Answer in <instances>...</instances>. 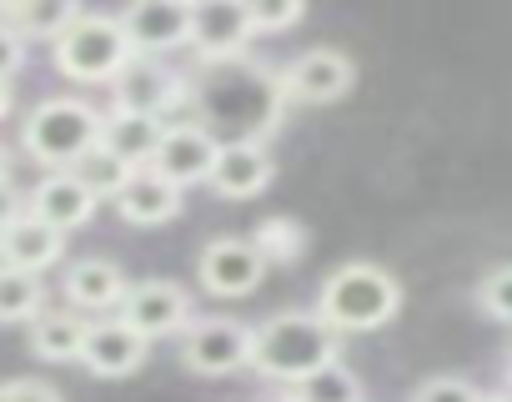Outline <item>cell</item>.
Returning <instances> with one entry per match:
<instances>
[{
    "instance_id": "obj_1",
    "label": "cell",
    "mask_w": 512,
    "mask_h": 402,
    "mask_svg": "<svg viewBox=\"0 0 512 402\" xmlns=\"http://www.w3.org/2000/svg\"><path fill=\"white\" fill-rule=\"evenodd\" d=\"M332 357H337V327L322 312H282L267 327H256L251 342V367L272 382H302Z\"/></svg>"
},
{
    "instance_id": "obj_2",
    "label": "cell",
    "mask_w": 512,
    "mask_h": 402,
    "mask_svg": "<svg viewBox=\"0 0 512 402\" xmlns=\"http://www.w3.org/2000/svg\"><path fill=\"white\" fill-rule=\"evenodd\" d=\"M317 312L337 332H377L402 312V282L377 262H347L322 282Z\"/></svg>"
},
{
    "instance_id": "obj_3",
    "label": "cell",
    "mask_w": 512,
    "mask_h": 402,
    "mask_svg": "<svg viewBox=\"0 0 512 402\" xmlns=\"http://www.w3.org/2000/svg\"><path fill=\"white\" fill-rule=\"evenodd\" d=\"M101 111L86 106L81 96H56V101H41L26 126H21V146L31 161L51 166V171H71L96 141H101Z\"/></svg>"
},
{
    "instance_id": "obj_4",
    "label": "cell",
    "mask_w": 512,
    "mask_h": 402,
    "mask_svg": "<svg viewBox=\"0 0 512 402\" xmlns=\"http://www.w3.org/2000/svg\"><path fill=\"white\" fill-rule=\"evenodd\" d=\"M131 36L111 16H71L66 31L56 36V66L71 81H116L131 66Z\"/></svg>"
},
{
    "instance_id": "obj_5",
    "label": "cell",
    "mask_w": 512,
    "mask_h": 402,
    "mask_svg": "<svg viewBox=\"0 0 512 402\" xmlns=\"http://www.w3.org/2000/svg\"><path fill=\"white\" fill-rule=\"evenodd\" d=\"M251 342L256 332L236 317H196L181 332V362L196 377H231L251 367Z\"/></svg>"
},
{
    "instance_id": "obj_6",
    "label": "cell",
    "mask_w": 512,
    "mask_h": 402,
    "mask_svg": "<svg viewBox=\"0 0 512 402\" xmlns=\"http://www.w3.org/2000/svg\"><path fill=\"white\" fill-rule=\"evenodd\" d=\"M352 81H357L352 56H342V51H332V46H317V51L297 56V61L282 71L277 96H287V101H297V106H332V101H342V96L352 91Z\"/></svg>"
},
{
    "instance_id": "obj_7",
    "label": "cell",
    "mask_w": 512,
    "mask_h": 402,
    "mask_svg": "<svg viewBox=\"0 0 512 402\" xmlns=\"http://www.w3.org/2000/svg\"><path fill=\"white\" fill-rule=\"evenodd\" d=\"M267 277V257L251 237H216L201 247V287L211 297H246Z\"/></svg>"
},
{
    "instance_id": "obj_8",
    "label": "cell",
    "mask_w": 512,
    "mask_h": 402,
    "mask_svg": "<svg viewBox=\"0 0 512 402\" xmlns=\"http://www.w3.org/2000/svg\"><path fill=\"white\" fill-rule=\"evenodd\" d=\"M151 352V337L141 327H131L126 317H111V322H91L86 327V342H81V367L91 377H131Z\"/></svg>"
},
{
    "instance_id": "obj_9",
    "label": "cell",
    "mask_w": 512,
    "mask_h": 402,
    "mask_svg": "<svg viewBox=\"0 0 512 402\" xmlns=\"http://www.w3.org/2000/svg\"><path fill=\"white\" fill-rule=\"evenodd\" d=\"M251 21L241 0H191V46L201 61H231L251 41Z\"/></svg>"
},
{
    "instance_id": "obj_10",
    "label": "cell",
    "mask_w": 512,
    "mask_h": 402,
    "mask_svg": "<svg viewBox=\"0 0 512 402\" xmlns=\"http://www.w3.org/2000/svg\"><path fill=\"white\" fill-rule=\"evenodd\" d=\"M131 51L141 56H161L191 41V0H136V6L121 16Z\"/></svg>"
},
{
    "instance_id": "obj_11",
    "label": "cell",
    "mask_w": 512,
    "mask_h": 402,
    "mask_svg": "<svg viewBox=\"0 0 512 402\" xmlns=\"http://www.w3.org/2000/svg\"><path fill=\"white\" fill-rule=\"evenodd\" d=\"M66 252V232H56L51 222H41L31 207L11 212L0 222V267H26V272H46L56 267Z\"/></svg>"
},
{
    "instance_id": "obj_12",
    "label": "cell",
    "mask_w": 512,
    "mask_h": 402,
    "mask_svg": "<svg viewBox=\"0 0 512 402\" xmlns=\"http://www.w3.org/2000/svg\"><path fill=\"white\" fill-rule=\"evenodd\" d=\"M121 317L156 342V337L186 332V322H191V297H186V287H176V282H166V277H151V282H141V287L126 292Z\"/></svg>"
},
{
    "instance_id": "obj_13",
    "label": "cell",
    "mask_w": 512,
    "mask_h": 402,
    "mask_svg": "<svg viewBox=\"0 0 512 402\" xmlns=\"http://www.w3.org/2000/svg\"><path fill=\"white\" fill-rule=\"evenodd\" d=\"M216 151H221V141H216L206 126H166V131H161V146H156V156H151V166H156L166 181H176V186H196V181L211 176Z\"/></svg>"
},
{
    "instance_id": "obj_14",
    "label": "cell",
    "mask_w": 512,
    "mask_h": 402,
    "mask_svg": "<svg viewBox=\"0 0 512 402\" xmlns=\"http://www.w3.org/2000/svg\"><path fill=\"white\" fill-rule=\"evenodd\" d=\"M111 201H116L121 222H131V227H161V222L181 217V186L166 181L156 166H136L131 181Z\"/></svg>"
},
{
    "instance_id": "obj_15",
    "label": "cell",
    "mask_w": 512,
    "mask_h": 402,
    "mask_svg": "<svg viewBox=\"0 0 512 402\" xmlns=\"http://www.w3.org/2000/svg\"><path fill=\"white\" fill-rule=\"evenodd\" d=\"M272 171H277V166H272L267 146H256V141H231V146L216 151V166H211L206 186H211L216 196L246 201V196H256V191L272 186Z\"/></svg>"
},
{
    "instance_id": "obj_16",
    "label": "cell",
    "mask_w": 512,
    "mask_h": 402,
    "mask_svg": "<svg viewBox=\"0 0 512 402\" xmlns=\"http://www.w3.org/2000/svg\"><path fill=\"white\" fill-rule=\"evenodd\" d=\"M31 212H36L41 222H51L56 232H76V227L91 222L96 196L81 186L76 171H51V176L31 191Z\"/></svg>"
},
{
    "instance_id": "obj_17",
    "label": "cell",
    "mask_w": 512,
    "mask_h": 402,
    "mask_svg": "<svg viewBox=\"0 0 512 402\" xmlns=\"http://www.w3.org/2000/svg\"><path fill=\"white\" fill-rule=\"evenodd\" d=\"M131 292L126 272L106 257H81L66 267V302L76 312H106V307H121Z\"/></svg>"
},
{
    "instance_id": "obj_18",
    "label": "cell",
    "mask_w": 512,
    "mask_h": 402,
    "mask_svg": "<svg viewBox=\"0 0 512 402\" xmlns=\"http://www.w3.org/2000/svg\"><path fill=\"white\" fill-rule=\"evenodd\" d=\"M86 317L76 307H41L31 317V352L41 362H76L81 342H86Z\"/></svg>"
},
{
    "instance_id": "obj_19",
    "label": "cell",
    "mask_w": 512,
    "mask_h": 402,
    "mask_svg": "<svg viewBox=\"0 0 512 402\" xmlns=\"http://www.w3.org/2000/svg\"><path fill=\"white\" fill-rule=\"evenodd\" d=\"M101 141H106L121 161L151 166V156H156V146H161V121H156L151 111H121V106H116V116L101 121Z\"/></svg>"
},
{
    "instance_id": "obj_20",
    "label": "cell",
    "mask_w": 512,
    "mask_h": 402,
    "mask_svg": "<svg viewBox=\"0 0 512 402\" xmlns=\"http://www.w3.org/2000/svg\"><path fill=\"white\" fill-rule=\"evenodd\" d=\"M166 96H171V86H166V76L151 66V61H131L121 76H116V106L121 111H161L166 106Z\"/></svg>"
},
{
    "instance_id": "obj_21",
    "label": "cell",
    "mask_w": 512,
    "mask_h": 402,
    "mask_svg": "<svg viewBox=\"0 0 512 402\" xmlns=\"http://www.w3.org/2000/svg\"><path fill=\"white\" fill-rule=\"evenodd\" d=\"M46 307L41 272L26 267H0V322H31Z\"/></svg>"
},
{
    "instance_id": "obj_22",
    "label": "cell",
    "mask_w": 512,
    "mask_h": 402,
    "mask_svg": "<svg viewBox=\"0 0 512 402\" xmlns=\"http://www.w3.org/2000/svg\"><path fill=\"white\" fill-rule=\"evenodd\" d=\"M71 171L81 176V186H86L96 201H106V196H116V191L131 181V171H136V166H131V161H121V156H116L106 141H96V146H91V151H86V156H81Z\"/></svg>"
},
{
    "instance_id": "obj_23",
    "label": "cell",
    "mask_w": 512,
    "mask_h": 402,
    "mask_svg": "<svg viewBox=\"0 0 512 402\" xmlns=\"http://www.w3.org/2000/svg\"><path fill=\"white\" fill-rule=\"evenodd\" d=\"M292 392L302 402H362V382L352 377V367H342L337 357L322 362L317 372H307L302 382H292Z\"/></svg>"
},
{
    "instance_id": "obj_24",
    "label": "cell",
    "mask_w": 512,
    "mask_h": 402,
    "mask_svg": "<svg viewBox=\"0 0 512 402\" xmlns=\"http://www.w3.org/2000/svg\"><path fill=\"white\" fill-rule=\"evenodd\" d=\"M251 242H256V252H262L267 262H297L307 252V232L292 217H267L262 227L251 232Z\"/></svg>"
},
{
    "instance_id": "obj_25",
    "label": "cell",
    "mask_w": 512,
    "mask_h": 402,
    "mask_svg": "<svg viewBox=\"0 0 512 402\" xmlns=\"http://www.w3.org/2000/svg\"><path fill=\"white\" fill-rule=\"evenodd\" d=\"M241 11H246L256 36H277V31H292L302 21L307 0H241Z\"/></svg>"
},
{
    "instance_id": "obj_26",
    "label": "cell",
    "mask_w": 512,
    "mask_h": 402,
    "mask_svg": "<svg viewBox=\"0 0 512 402\" xmlns=\"http://www.w3.org/2000/svg\"><path fill=\"white\" fill-rule=\"evenodd\" d=\"M477 307H482L492 322H512V262L492 267V272L477 282Z\"/></svg>"
},
{
    "instance_id": "obj_27",
    "label": "cell",
    "mask_w": 512,
    "mask_h": 402,
    "mask_svg": "<svg viewBox=\"0 0 512 402\" xmlns=\"http://www.w3.org/2000/svg\"><path fill=\"white\" fill-rule=\"evenodd\" d=\"M76 16V6H71V0H26V6H21V21L16 26H26V31H36V36H61L66 31V21Z\"/></svg>"
},
{
    "instance_id": "obj_28",
    "label": "cell",
    "mask_w": 512,
    "mask_h": 402,
    "mask_svg": "<svg viewBox=\"0 0 512 402\" xmlns=\"http://www.w3.org/2000/svg\"><path fill=\"white\" fill-rule=\"evenodd\" d=\"M482 397H487V392H477L467 377H452V372H447V377H427V382L412 392V402H482Z\"/></svg>"
},
{
    "instance_id": "obj_29",
    "label": "cell",
    "mask_w": 512,
    "mask_h": 402,
    "mask_svg": "<svg viewBox=\"0 0 512 402\" xmlns=\"http://www.w3.org/2000/svg\"><path fill=\"white\" fill-rule=\"evenodd\" d=\"M0 402H61V392L41 377H16V382L0 387Z\"/></svg>"
},
{
    "instance_id": "obj_30",
    "label": "cell",
    "mask_w": 512,
    "mask_h": 402,
    "mask_svg": "<svg viewBox=\"0 0 512 402\" xmlns=\"http://www.w3.org/2000/svg\"><path fill=\"white\" fill-rule=\"evenodd\" d=\"M11 212H21V207H16V186H11V176H6V166H0V222H6Z\"/></svg>"
},
{
    "instance_id": "obj_31",
    "label": "cell",
    "mask_w": 512,
    "mask_h": 402,
    "mask_svg": "<svg viewBox=\"0 0 512 402\" xmlns=\"http://www.w3.org/2000/svg\"><path fill=\"white\" fill-rule=\"evenodd\" d=\"M267 402H302L297 392H277V397H267Z\"/></svg>"
},
{
    "instance_id": "obj_32",
    "label": "cell",
    "mask_w": 512,
    "mask_h": 402,
    "mask_svg": "<svg viewBox=\"0 0 512 402\" xmlns=\"http://www.w3.org/2000/svg\"><path fill=\"white\" fill-rule=\"evenodd\" d=\"M502 397H507V402H512V372H507V387H502Z\"/></svg>"
},
{
    "instance_id": "obj_33",
    "label": "cell",
    "mask_w": 512,
    "mask_h": 402,
    "mask_svg": "<svg viewBox=\"0 0 512 402\" xmlns=\"http://www.w3.org/2000/svg\"><path fill=\"white\" fill-rule=\"evenodd\" d=\"M482 402H507V397H502V392H497V397H482Z\"/></svg>"
},
{
    "instance_id": "obj_34",
    "label": "cell",
    "mask_w": 512,
    "mask_h": 402,
    "mask_svg": "<svg viewBox=\"0 0 512 402\" xmlns=\"http://www.w3.org/2000/svg\"><path fill=\"white\" fill-rule=\"evenodd\" d=\"M507 372H512V347H507Z\"/></svg>"
},
{
    "instance_id": "obj_35",
    "label": "cell",
    "mask_w": 512,
    "mask_h": 402,
    "mask_svg": "<svg viewBox=\"0 0 512 402\" xmlns=\"http://www.w3.org/2000/svg\"><path fill=\"white\" fill-rule=\"evenodd\" d=\"M0 387H6V382H0Z\"/></svg>"
}]
</instances>
